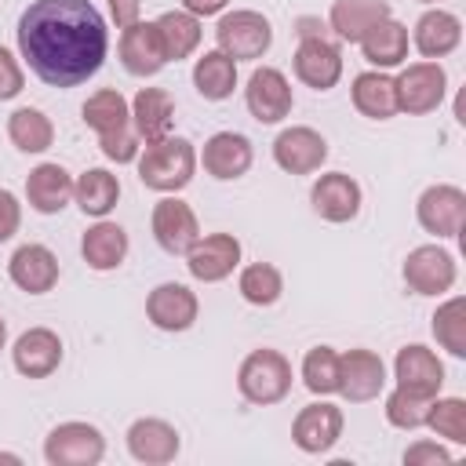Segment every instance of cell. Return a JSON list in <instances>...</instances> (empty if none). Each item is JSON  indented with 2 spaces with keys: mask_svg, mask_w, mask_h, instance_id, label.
I'll return each mask as SVG.
<instances>
[{
  "mask_svg": "<svg viewBox=\"0 0 466 466\" xmlns=\"http://www.w3.org/2000/svg\"><path fill=\"white\" fill-rule=\"evenodd\" d=\"M15 33L25 66L51 87L84 84L102 69L109 51L106 18L91 0H33Z\"/></svg>",
  "mask_w": 466,
  "mask_h": 466,
  "instance_id": "1",
  "label": "cell"
},
{
  "mask_svg": "<svg viewBox=\"0 0 466 466\" xmlns=\"http://www.w3.org/2000/svg\"><path fill=\"white\" fill-rule=\"evenodd\" d=\"M197 175V149L182 135H167L160 142H146L138 153V178L153 193H178Z\"/></svg>",
  "mask_w": 466,
  "mask_h": 466,
  "instance_id": "2",
  "label": "cell"
},
{
  "mask_svg": "<svg viewBox=\"0 0 466 466\" xmlns=\"http://www.w3.org/2000/svg\"><path fill=\"white\" fill-rule=\"evenodd\" d=\"M237 390L248 404H280L291 393V360L280 350H251L237 368Z\"/></svg>",
  "mask_w": 466,
  "mask_h": 466,
  "instance_id": "3",
  "label": "cell"
},
{
  "mask_svg": "<svg viewBox=\"0 0 466 466\" xmlns=\"http://www.w3.org/2000/svg\"><path fill=\"white\" fill-rule=\"evenodd\" d=\"M215 44L218 51H226L233 62H251L262 58L273 44V25L266 15L240 7V11H226L215 25Z\"/></svg>",
  "mask_w": 466,
  "mask_h": 466,
  "instance_id": "4",
  "label": "cell"
},
{
  "mask_svg": "<svg viewBox=\"0 0 466 466\" xmlns=\"http://www.w3.org/2000/svg\"><path fill=\"white\" fill-rule=\"evenodd\" d=\"M393 87H397V113H408V116H422V113H433L444 95H448V73L441 62H411L400 69V76H393Z\"/></svg>",
  "mask_w": 466,
  "mask_h": 466,
  "instance_id": "5",
  "label": "cell"
},
{
  "mask_svg": "<svg viewBox=\"0 0 466 466\" xmlns=\"http://www.w3.org/2000/svg\"><path fill=\"white\" fill-rule=\"evenodd\" d=\"M106 455V437L98 426L69 419L58 422L47 437H44V459L51 466H95Z\"/></svg>",
  "mask_w": 466,
  "mask_h": 466,
  "instance_id": "6",
  "label": "cell"
},
{
  "mask_svg": "<svg viewBox=\"0 0 466 466\" xmlns=\"http://www.w3.org/2000/svg\"><path fill=\"white\" fill-rule=\"evenodd\" d=\"M400 277L415 295H444L455 288L459 266H455V255L444 251L441 244H419L408 251Z\"/></svg>",
  "mask_w": 466,
  "mask_h": 466,
  "instance_id": "7",
  "label": "cell"
},
{
  "mask_svg": "<svg viewBox=\"0 0 466 466\" xmlns=\"http://www.w3.org/2000/svg\"><path fill=\"white\" fill-rule=\"evenodd\" d=\"M415 218L437 240L441 237H459L462 222H466V193L459 186H451V182L426 186L419 193V200H415Z\"/></svg>",
  "mask_w": 466,
  "mask_h": 466,
  "instance_id": "8",
  "label": "cell"
},
{
  "mask_svg": "<svg viewBox=\"0 0 466 466\" xmlns=\"http://www.w3.org/2000/svg\"><path fill=\"white\" fill-rule=\"evenodd\" d=\"M149 229H153V240L160 244V251H167V255H186L200 240L197 211L186 200H178L175 193H164V200L153 204Z\"/></svg>",
  "mask_w": 466,
  "mask_h": 466,
  "instance_id": "9",
  "label": "cell"
},
{
  "mask_svg": "<svg viewBox=\"0 0 466 466\" xmlns=\"http://www.w3.org/2000/svg\"><path fill=\"white\" fill-rule=\"evenodd\" d=\"M342 426H346L342 408H335L331 400H313V404L299 408V415L291 422V441L306 455H324L339 444Z\"/></svg>",
  "mask_w": 466,
  "mask_h": 466,
  "instance_id": "10",
  "label": "cell"
},
{
  "mask_svg": "<svg viewBox=\"0 0 466 466\" xmlns=\"http://www.w3.org/2000/svg\"><path fill=\"white\" fill-rule=\"evenodd\" d=\"M200 313V299L193 288L178 284V280H164L146 295V317L157 331H189L197 324Z\"/></svg>",
  "mask_w": 466,
  "mask_h": 466,
  "instance_id": "11",
  "label": "cell"
},
{
  "mask_svg": "<svg viewBox=\"0 0 466 466\" xmlns=\"http://www.w3.org/2000/svg\"><path fill=\"white\" fill-rule=\"evenodd\" d=\"M295 76L313 91H331L342 76V51L328 36H302L291 55Z\"/></svg>",
  "mask_w": 466,
  "mask_h": 466,
  "instance_id": "12",
  "label": "cell"
},
{
  "mask_svg": "<svg viewBox=\"0 0 466 466\" xmlns=\"http://www.w3.org/2000/svg\"><path fill=\"white\" fill-rule=\"evenodd\" d=\"M273 160L288 175H313L328 160V138L317 127L295 124L273 138Z\"/></svg>",
  "mask_w": 466,
  "mask_h": 466,
  "instance_id": "13",
  "label": "cell"
},
{
  "mask_svg": "<svg viewBox=\"0 0 466 466\" xmlns=\"http://www.w3.org/2000/svg\"><path fill=\"white\" fill-rule=\"evenodd\" d=\"M386 390V364L375 350H346L339 353V393L353 404L375 400Z\"/></svg>",
  "mask_w": 466,
  "mask_h": 466,
  "instance_id": "14",
  "label": "cell"
},
{
  "mask_svg": "<svg viewBox=\"0 0 466 466\" xmlns=\"http://www.w3.org/2000/svg\"><path fill=\"white\" fill-rule=\"evenodd\" d=\"M291 84L280 69L273 66H258L251 76H248V87H244V106L248 113L258 120V124H280L288 113H291Z\"/></svg>",
  "mask_w": 466,
  "mask_h": 466,
  "instance_id": "15",
  "label": "cell"
},
{
  "mask_svg": "<svg viewBox=\"0 0 466 466\" xmlns=\"http://www.w3.org/2000/svg\"><path fill=\"white\" fill-rule=\"evenodd\" d=\"M309 204L313 211L324 218V222H353L360 215V204H364V193H360V182L346 171H328L313 182L309 189Z\"/></svg>",
  "mask_w": 466,
  "mask_h": 466,
  "instance_id": "16",
  "label": "cell"
},
{
  "mask_svg": "<svg viewBox=\"0 0 466 466\" xmlns=\"http://www.w3.org/2000/svg\"><path fill=\"white\" fill-rule=\"evenodd\" d=\"M240 266V240L233 233H208L186 251V269L193 280L218 284Z\"/></svg>",
  "mask_w": 466,
  "mask_h": 466,
  "instance_id": "17",
  "label": "cell"
},
{
  "mask_svg": "<svg viewBox=\"0 0 466 466\" xmlns=\"http://www.w3.org/2000/svg\"><path fill=\"white\" fill-rule=\"evenodd\" d=\"M393 379L408 393L437 397L441 386H444V364H441V357L430 346L411 342V346H400L397 350V357H393Z\"/></svg>",
  "mask_w": 466,
  "mask_h": 466,
  "instance_id": "18",
  "label": "cell"
},
{
  "mask_svg": "<svg viewBox=\"0 0 466 466\" xmlns=\"http://www.w3.org/2000/svg\"><path fill=\"white\" fill-rule=\"evenodd\" d=\"M11 364L25 379H47L62 364V339L51 328H29L11 346Z\"/></svg>",
  "mask_w": 466,
  "mask_h": 466,
  "instance_id": "19",
  "label": "cell"
},
{
  "mask_svg": "<svg viewBox=\"0 0 466 466\" xmlns=\"http://www.w3.org/2000/svg\"><path fill=\"white\" fill-rule=\"evenodd\" d=\"M124 437H127L131 459H135V462H146V466H164V462H171V459L178 455V448H182L178 430H175L167 419H153V415L135 419Z\"/></svg>",
  "mask_w": 466,
  "mask_h": 466,
  "instance_id": "20",
  "label": "cell"
},
{
  "mask_svg": "<svg viewBox=\"0 0 466 466\" xmlns=\"http://www.w3.org/2000/svg\"><path fill=\"white\" fill-rule=\"evenodd\" d=\"M7 277L25 295H47L58 284V258L47 244H22L7 258Z\"/></svg>",
  "mask_w": 466,
  "mask_h": 466,
  "instance_id": "21",
  "label": "cell"
},
{
  "mask_svg": "<svg viewBox=\"0 0 466 466\" xmlns=\"http://www.w3.org/2000/svg\"><path fill=\"white\" fill-rule=\"evenodd\" d=\"M251 160H255V149H251L248 135H240V131H215L200 153L204 171L218 182H233V178L248 175Z\"/></svg>",
  "mask_w": 466,
  "mask_h": 466,
  "instance_id": "22",
  "label": "cell"
},
{
  "mask_svg": "<svg viewBox=\"0 0 466 466\" xmlns=\"http://www.w3.org/2000/svg\"><path fill=\"white\" fill-rule=\"evenodd\" d=\"M120 66L131 73V76H157L167 58H164V47H160V36H157V25L153 22H131L127 29H120Z\"/></svg>",
  "mask_w": 466,
  "mask_h": 466,
  "instance_id": "23",
  "label": "cell"
},
{
  "mask_svg": "<svg viewBox=\"0 0 466 466\" xmlns=\"http://www.w3.org/2000/svg\"><path fill=\"white\" fill-rule=\"evenodd\" d=\"M411 44H415V51H419L422 58H430V62L451 55V51L462 44V22H459V15H451V11H444V7L422 11L419 22H415V29H411Z\"/></svg>",
  "mask_w": 466,
  "mask_h": 466,
  "instance_id": "24",
  "label": "cell"
},
{
  "mask_svg": "<svg viewBox=\"0 0 466 466\" xmlns=\"http://www.w3.org/2000/svg\"><path fill=\"white\" fill-rule=\"evenodd\" d=\"M25 200L40 215H58L73 200V175L62 164H51V160L36 164L25 175Z\"/></svg>",
  "mask_w": 466,
  "mask_h": 466,
  "instance_id": "25",
  "label": "cell"
},
{
  "mask_svg": "<svg viewBox=\"0 0 466 466\" xmlns=\"http://www.w3.org/2000/svg\"><path fill=\"white\" fill-rule=\"evenodd\" d=\"M131 127L142 142H160L175 127V98L164 87H142L131 98Z\"/></svg>",
  "mask_w": 466,
  "mask_h": 466,
  "instance_id": "26",
  "label": "cell"
},
{
  "mask_svg": "<svg viewBox=\"0 0 466 466\" xmlns=\"http://www.w3.org/2000/svg\"><path fill=\"white\" fill-rule=\"evenodd\" d=\"M357 44H360V55H364L368 66L393 69V66H400L408 58V25L390 15V18L375 22Z\"/></svg>",
  "mask_w": 466,
  "mask_h": 466,
  "instance_id": "27",
  "label": "cell"
},
{
  "mask_svg": "<svg viewBox=\"0 0 466 466\" xmlns=\"http://www.w3.org/2000/svg\"><path fill=\"white\" fill-rule=\"evenodd\" d=\"M350 98H353V109L368 120H390L397 116V87H393V76L382 73V69H368V73H357L353 76V87H350Z\"/></svg>",
  "mask_w": 466,
  "mask_h": 466,
  "instance_id": "28",
  "label": "cell"
},
{
  "mask_svg": "<svg viewBox=\"0 0 466 466\" xmlns=\"http://www.w3.org/2000/svg\"><path fill=\"white\" fill-rule=\"evenodd\" d=\"M127 248H131V240H127L124 226H116V222H109V218H98V222L84 233V240H80L84 262H87L91 269H98V273L116 269V266L127 258Z\"/></svg>",
  "mask_w": 466,
  "mask_h": 466,
  "instance_id": "29",
  "label": "cell"
},
{
  "mask_svg": "<svg viewBox=\"0 0 466 466\" xmlns=\"http://www.w3.org/2000/svg\"><path fill=\"white\" fill-rule=\"evenodd\" d=\"M390 15H393L390 0H335L328 11V25L339 40L357 44L375 22H382Z\"/></svg>",
  "mask_w": 466,
  "mask_h": 466,
  "instance_id": "30",
  "label": "cell"
},
{
  "mask_svg": "<svg viewBox=\"0 0 466 466\" xmlns=\"http://www.w3.org/2000/svg\"><path fill=\"white\" fill-rule=\"evenodd\" d=\"M84 124L98 135V142L124 135L131 131V102L116 87H102L84 102Z\"/></svg>",
  "mask_w": 466,
  "mask_h": 466,
  "instance_id": "31",
  "label": "cell"
},
{
  "mask_svg": "<svg viewBox=\"0 0 466 466\" xmlns=\"http://www.w3.org/2000/svg\"><path fill=\"white\" fill-rule=\"evenodd\" d=\"M73 200L84 215L106 218L120 200V178L106 167H87L84 175L73 178Z\"/></svg>",
  "mask_w": 466,
  "mask_h": 466,
  "instance_id": "32",
  "label": "cell"
},
{
  "mask_svg": "<svg viewBox=\"0 0 466 466\" xmlns=\"http://www.w3.org/2000/svg\"><path fill=\"white\" fill-rule=\"evenodd\" d=\"M193 87L208 102H226L233 95V87H237V62L218 47L204 51L193 62Z\"/></svg>",
  "mask_w": 466,
  "mask_h": 466,
  "instance_id": "33",
  "label": "cell"
},
{
  "mask_svg": "<svg viewBox=\"0 0 466 466\" xmlns=\"http://www.w3.org/2000/svg\"><path fill=\"white\" fill-rule=\"evenodd\" d=\"M153 25H157V36H160V47H164L167 62L189 58L200 44V18L189 15V11H164Z\"/></svg>",
  "mask_w": 466,
  "mask_h": 466,
  "instance_id": "34",
  "label": "cell"
},
{
  "mask_svg": "<svg viewBox=\"0 0 466 466\" xmlns=\"http://www.w3.org/2000/svg\"><path fill=\"white\" fill-rule=\"evenodd\" d=\"M7 138H11V146L22 149V153H44V149H51V142H55V124H51V116H44L40 109L22 106V109H15V113L7 116Z\"/></svg>",
  "mask_w": 466,
  "mask_h": 466,
  "instance_id": "35",
  "label": "cell"
},
{
  "mask_svg": "<svg viewBox=\"0 0 466 466\" xmlns=\"http://www.w3.org/2000/svg\"><path fill=\"white\" fill-rule=\"evenodd\" d=\"M237 291L251 306H273L284 295V277H280V269L273 262H251V266L240 269Z\"/></svg>",
  "mask_w": 466,
  "mask_h": 466,
  "instance_id": "36",
  "label": "cell"
},
{
  "mask_svg": "<svg viewBox=\"0 0 466 466\" xmlns=\"http://www.w3.org/2000/svg\"><path fill=\"white\" fill-rule=\"evenodd\" d=\"M433 339L451 357H466V299L462 295H451L448 302L437 306V313H433Z\"/></svg>",
  "mask_w": 466,
  "mask_h": 466,
  "instance_id": "37",
  "label": "cell"
},
{
  "mask_svg": "<svg viewBox=\"0 0 466 466\" xmlns=\"http://www.w3.org/2000/svg\"><path fill=\"white\" fill-rule=\"evenodd\" d=\"M302 386L313 397L339 393V350L335 346H313L302 357Z\"/></svg>",
  "mask_w": 466,
  "mask_h": 466,
  "instance_id": "38",
  "label": "cell"
},
{
  "mask_svg": "<svg viewBox=\"0 0 466 466\" xmlns=\"http://www.w3.org/2000/svg\"><path fill=\"white\" fill-rule=\"evenodd\" d=\"M426 426L451 441V444H466V400L462 397H433L430 400V411H426Z\"/></svg>",
  "mask_w": 466,
  "mask_h": 466,
  "instance_id": "39",
  "label": "cell"
},
{
  "mask_svg": "<svg viewBox=\"0 0 466 466\" xmlns=\"http://www.w3.org/2000/svg\"><path fill=\"white\" fill-rule=\"evenodd\" d=\"M430 400L433 397H419V393H408V390H393L386 397V422L397 426V430H419L426 426V411H430Z\"/></svg>",
  "mask_w": 466,
  "mask_h": 466,
  "instance_id": "40",
  "label": "cell"
},
{
  "mask_svg": "<svg viewBox=\"0 0 466 466\" xmlns=\"http://www.w3.org/2000/svg\"><path fill=\"white\" fill-rule=\"evenodd\" d=\"M448 462H451V451L437 441H415L404 451V466H448Z\"/></svg>",
  "mask_w": 466,
  "mask_h": 466,
  "instance_id": "41",
  "label": "cell"
},
{
  "mask_svg": "<svg viewBox=\"0 0 466 466\" xmlns=\"http://www.w3.org/2000/svg\"><path fill=\"white\" fill-rule=\"evenodd\" d=\"M22 87H25V73H22L18 58L7 47H0V102L22 95Z\"/></svg>",
  "mask_w": 466,
  "mask_h": 466,
  "instance_id": "42",
  "label": "cell"
},
{
  "mask_svg": "<svg viewBox=\"0 0 466 466\" xmlns=\"http://www.w3.org/2000/svg\"><path fill=\"white\" fill-rule=\"evenodd\" d=\"M18 226H22V204L11 189H0V244L11 240L18 233Z\"/></svg>",
  "mask_w": 466,
  "mask_h": 466,
  "instance_id": "43",
  "label": "cell"
},
{
  "mask_svg": "<svg viewBox=\"0 0 466 466\" xmlns=\"http://www.w3.org/2000/svg\"><path fill=\"white\" fill-rule=\"evenodd\" d=\"M142 15V0H109V18L116 29H127L131 22H138Z\"/></svg>",
  "mask_w": 466,
  "mask_h": 466,
  "instance_id": "44",
  "label": "cell"
},
{
  "mask_svg": "<svg viewBox=\"0 0 466 466\" xmlns=\"http://www.w3.org/2000/svg\"><path fill=\"white\" fill-rule=\"evenodd\" d=\"M229 0H182V11L197 15V18H211V15H222Z\"/></svg>",
  "mask_w": 466,
  "mask_h": 466,
  "instance_id": "45",
  "label": "cell"
},
{
  "mask_svg": "<svg viewBox=\"0 0 466 466\" xmlns=\"http://www.w3.org/2000/svg\"><path fill=\"white\" fill-rule=\"evenodd\" d=\"M0 462H11V466H18L22 459H18V455H11V451H0Z\"/></svg>",
  "mask_w": 466,
  "mask_h": 466,
  "instance_id": "46",
  "label": "cell"
},
{
  "mask_svg": "<svg viewBox=\"0 0 466 466\" xmlns=\"http://www.w3.org/2000/svg\"><path fill=\"white\" fill-rule=\"evenodd\" d=\"M4 346H7V320L0 317V350H4Z\"/></svg>",
  "mask_w": 466,
  "mask_h": 466,
  "instance_id": "47",
  "label": "cell"
},
{
  "mask_svg": "<svg viewBox=\"0 0 466 466\" xmlns=\"http://www.w3.org/2000/svg\"><path fill=\"white\" fill-rule=\"evenodd\" d=\"M419 4H441V0H419Z\"/></svg>",
  "mask_w": 466,
  "mask_h": 466,
  "instance_id": "48",
  "label": "cell"
}]
</instances>
